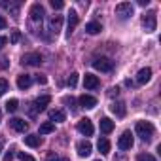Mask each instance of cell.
Segmentation results:
<instances>
[{
    "label": "cell",
    "instance_id": "cell-1",
    "mask_svg": "<svg viewBox=\"0 0 161 161\" xmlns=\"http://www.w3.org/2000/svg\"><path fill=\"white\" fill-rule=\"evenodd\" d=\"M135 129H136V135H138L144 142H150V140H152V136H153V131H155V129H153V125H152L150 121H138Z\"/></svg>",
    "mask_w": 161,
    "mask_h": 161
},
{
    "label": "cell",
    "instance_id": "cell-2",
    "mask_svg": "<svg viewBox=\"0 0 161 161\" xmlns=\"http://www.w3.org/2000/svg\"><path fill=\"white\" fill-rule=\"evenodd\" d=\"M142 25L146 29V32H153L157 29V14L155 12H148L144 17H142Z\"/></svg>",
    "mask_w": 161,
    "mask_h": 161
},
{
    "label": "cell",
    "instance_id": "cell-3",
    "mask_svg": "<svg viewBox=\"0 0 161 161\" xmlns=\"http://www.w3.org/2000/svg\"><path fill=\"white\" fill-rule=\"evenodd\" d=\"M93 68L101 70V72H112L114 68V61H110L108 57H97L93 61Z\"/></svg>",
    "mask_w": 161,
    "mask_h": 161
},
{
    "label": "cell",
    "instance_id": "cell-4",
    "mask_svg": "<svg viewBox=\"0 0 161 161\" xmlns=\"http://www.w3.org/2000/svg\"><path fill=\"white\" fill-rule=\"evenodd\" d=\"M44 15H46L44 6H42V4H32V8H31V21H32L34 25H42Z\"/></svg>",
    "mask_w": 161,
    "mask_h": 161
},
{
    "label": "cell",
    "instance_id": "cell-5",
    "mask_svg": "<svg viewBox=\"0 0 161 161\" xmlns=\"http://www.w3.org/2000/svg\"><path fill=\"white\" fill-rule=\"evenodd\" d=\"M78 131L82 133L84 136H91L93 133H95V127H93V123H91V119H87V118H84V119H80L78 121Z\"/></svg>",
    "mask_w": 161,
    "mask_h": 161
},
{
    "label": "cell",
    "instance_id": "cell-6",
    "mask_svg": "<svg viewBox=\"0 0 161 161\" xmlns=\"http://www.w3.org/2000/svg\"><path fill=\"white\" fill-rule=\"evenodd\" d=\"M116 15H118L119 19L131 17V15H133V6H131V2H121V4H118V6H116Z\"/></svg>",
    "mask_w": 161,
    "mask_h": 161
},
{
    "label": "cell",
    "instance_id": "cell-7",
    "mask_svg": "<svg viewBox=\"0 0 161 161\" xmlns=\"http://www.w3.org/2000/svg\"><path fill=\"white\" fill-rule=\"evenodd\" d=\"M118 148L119 150H131L133 148V135H131V131L121 133V136L118 138Z\"/></svg>",
    "mask_w": 161,
    "mask_h": 161
},
{
    "label": "cell",
    "instance_id": "cell-8",
    "mask_svg": "<svg viewBox=\"0 0 161 161\" xmlns=\"http://www.w3.org/2000/svg\"><path fill=\"white\" fill-rule=\"evenodd\" d=\"M61 25H63V17H61V15H51L49 21H47V31L57 36L59 31H61Z\"/></svg>",
    "mask_w": 161,
    "mask_h": 161
},
{
    "label": "cell",
    "instance_id": "cell-9",
    "mask_svg": "<svg viewBox=\"0 0 161 161\" xmlns=\"http://www.w3.org/2000/svg\"><path fill=\"white\" fill-rule=\"evenodd\" d=\"M21 63L27 64V66H40L42 55H40V53H27V55L21 57Z\"/></svg>",
    "mask_w": 161,
    "mask_h": 161
},
{
    "label": "cell",
    "instance_id": "cell-10",
    "mask_svg": "<svg viewBox=\"0 0 161 161\" xmlns=\"http://www.w3.org/2000/svg\"><path fill=\"white\" fill-rule=\"evenodd\" d=\"M10 127H12L14 131H17V133H25V131L29 129V123H27L25 119H21V118H12V119H10Z\"/></svg>",
    "mask_w": 161,
    "mask_h": 161
},
{
    "label": "cell",
    "instance_id": "cell-11",
    "mask_svg": "<svg viewBox=\"0 0 161 161\" xmlns=\"http://www.w3.org/2000/svg\"><path fill=\"white\" fill-rule=\"evenodd\" d=\"M78 21H80V19H78V14H76L74 10H70V12H68V29H66V36H68V38H70V34L76 31Z\"/></svg>",
    "mask_w": 161,
    "mask_h": 161
},
{
    "label": "cell",
    "instance_id": "cell-12",
    "mask_svg": "<svg viewBox=\"0 0 161 161\" xmlns=\"http://www.w3.org/2000/svg\"><path fill=\"white\" fill-rule=\"evenodd\" d=\"M51 103V97L49 95H42V97H38L34 103H32V106H34V112H42V110H46V106Z\"/></svg>",
    "mask_w": 161,
    "mask_h": 161
},
{
    "label": "cell",
    "instance_id": "cell-13",
    "mask_svg": "<svg viewBox=\"0 0 161 161\" xmlns=\"http://www.w3.org/2000/svg\"><path fill=\"white\" fill-rule=\"evenodd\" d=\"M152 80V68H140L138 70V76H136V84H140V86H144V84H148Z\"/></svg>",
    "mask_w": 161,
    "mask_h": 161
},
{
    "label": "cell",
    "instance_id": "cell-14",
    "mask_svg": "<svg viewBox=\"0 0 161 161\" xmlns=\"http://www.w3.org/2000/svg\"><path fill=\"white\" fill-rule=\"evenodd\" d=\"M84 86H86V89H97V87L101 86V82H99V78H97V76H93V74H86V76H84Z\"/></svg>",
    "mask_w": 161,
    "mask_h": 161
},
{
    "label": "cell",
    "instance_id": "cell-15",
    "mask_svg": "<svg viewBox=\"0 0 161 161\" xmlns=\"http://www.w3.org/2000/svg\"><path fill=\"white\" fill-rule=\"evenodd\" d=\"M91 150H93V146H91V142H89V140H82V142H78V155H80V157H87V155L91 153Z\"/></svg>",
    "mask_w": 161,
    "mask_h": 161
},
{
    "label": "cell",
    "instance_id": "cell-16",
    "mask_svg": "<svg viewBox=\"0 0 161 161\" xmlns=\"http://www.w3.org/2000/svg\"><path fill=\"white\" fill-rule=\"evenodd\" d=\"M32 84V76L31 74H19L17 76V87L19 89H29Z\"/></svg>",
    "mask_w": 161,
    "mask_h": 161
},
{
    "label": "cell",
    "instance_id": "cell-17",
    "mask_svg": "<svg viewBox=\"0 0 161 161\" xmlns=\"http://www.w3.org/2000/svg\"><path fill=\"white\" fill-rule=\"evenodd\" d=\"M78 103H80V106H82V108H95L97 106V99L91 97V95H82Z\"/></svg>",
    "mask_w": 161,
    "mask_h": 161
},
{
    "label": "cell",
    "instance_id": "cell-18",
    "mask_svg": "<svg viewBox=\"0 0 161 161\" xmlns=\"http://www.w3.org/2000/svg\"><path fill=\"white\" fill-rule=\"evenodd\" d=\"M101 131H103L104 135L112 133V131H114V121H112L110 118H103V119H101Z\"/></svg>",
    "mask_w": 161,
    "mask_h": 161
},
{
    "label": "cell",
    "instance_id": "cell-19",
    "mask_svg": "<svg viewBox=\"0 0 161 161\" xmlns=\"http://www.w3.org/2000/svg\"><path fill=\"white\" fill-rule=\"evenodd\" d=\"M110 110H112V114H116L118 118H123V116H125V112H127L123 103H114V104L110 106Z\"/></svg>",
    "mask_w": 161,
    "mask_h": 161
},
{
    "label": "cell",
    "instance_id": "cell-20",
    "mask_svg": "<svg viewBox=\"0 0 161 161\" xmlns=\"http://www.w3.org/2000/svg\"><path fill=\"white\" fill-rule=\"evenodd\" d=\"M86 31H87V34H99V32L103 31V27H101V23L91 21V23H87V25H86Z\"/></svg>",
    "mask_w": 161,
    "mask_h": 161
},
{
    "label": "cell",
    "instance_id": "cell-21",
    "mask_svg": "<svg viewBox=\"0 0 161 161\" xmlns=\"http://www.w3.org/2000/svg\"><path fill=\"white\" fill-rule=\"evenodd\" d=\"M64 112L63 110H49V119H51V123H55V121H64Z\"/></svg>",
    "mask_w": 161,
    "mask_h": 161
},
{
    "label": "cell",
    "instance_id": "cell-22",
    "mask_svg": "<svg viewBox=\"0 0 161 161\" xmlns=\"http://www.w3.org/2000/svg\"><path fill=\"white\" fill-rule=\"evenodd\" d=\"M25 144L31 146V148H38L40 146V136L38 135H27L25 136Z\"/></svg>",
    "mask_w": 161,
    "mask_h": 161
},
{
    "label": "cell",
    "instance_id": "cell-23",
    "mask_svg": "<svg viewBox=\"0 0 161 161\" xmlns=\"http://www.w3.org/2000/svg\"><path fill=\"white\" fill-rule=\"evenodd\" d=\"M97 148H99L101 153H110V142H108V138H99Z\"/></svg>",
    "mask_w": 161,
    "mask_h": 161
},
{
    "label": "cell",
    "instance_id": "cell-24",
    "mask_svg": "<svg viewBox=\"0 0 161 161\" xmlns=\"http://www.w3.org/2000/svg\"><path fill=\"white\" fill-rule=\"evenodd\" d=\"M53 131H55V123H51V121H44L40 125V135H47V133H53Z\"/></svg>",
    "mask_w": 161,
    "mask_h": 161
},
{
    "label": "cell",
    "instance_id": "cell-25",
    "mask_svg": "<svg viewBox=\"0 0 161 161\" xmlns=\"http://www.w3.org/2000/svg\"><path fill=\"white\" fill-rule=\"evenodd\" d=\"M17 108H19V101H17V99H10V101L6 103V110H8V112H15Z\"/></svg>",
    "mask_w": 161,
    "mask_h": 161
},
{
    "label": "cell",
    "instance_id": "cell-26",
    "mask_svg": "<svg viewBox=\"0 0 161 161\" xmlns=\"http://www.w3.org/2000/svg\"><path fill=\"white\" fill-rule=\"evenodd\" d=\"M66 84H68V87H70V89H72V87H76V84H78V74H76V72H72V74L68 76Z\"/></svg>",
    "mask_w": 161,
    "mask_h": 161
},
{
    "label": "cell",
    "instance_id": "cell-27",
    "mask_svg": "<svg viewBox=\"0 0 161 161\" xmlns=\"http://www.w3.org/2000/svg\"><path fill=\"white\" fill-rule=\"evenodd\" d=\"M46 161H66L64 157H61L59 153H55V152H49L47 153V157H46Z\"/></svg>",
    "mask_w": 161,
    "mask_h": 161
},
{
    "label": "cell",
    "instance_id": "cell-28",
    "mask_svg": "<svg viewBox=\"0 0 161 161\" xmlns=\"http://www.w3.org/2000/svg\"><path fill=\"white\" fill-rule=\"evenodd\" d=\"M136 161H157L152 153H138L136 155Z\"/></svg>",
    "mask_w": 161,
    "mask_h": 161
},
{
    "label": "cell",
    "instance_id": "cell-29",
    "mask_svg": "<svg viewBox=\"0 0 161 161\" xmlns=\"http://www.w3.org/2000/svg\"><path fill=\"white\" fill-rule=\"evenodd\" d=\"M19 40H21V32H19V31H12V36H10V42H12V44H17Z\"/></svg>",
    "mask_w": 161,
    "mask_h": 161
},
{
    "label": "cell",
    "instance_id": "cell-30",
    "mask_svg": "<svg viewBox=\"0 0 161 161\" xmlns=\"http://www.w3.org/2000/svg\"><path fill=\"white\" fill-rule=\"evenodd\" d=\"M6 91H8V82H6L4 78H0V97H2Z\"/></svg>",
    "mask_w": 161,
    "mask_h": 161
},
{
    "label": "cell",
    "instance_id": "cell-31",
    "mask_svg": "<svg viewBox=\"0 0 161 161\" xmlns=\"http://www.w3.org/2000/svg\"><path fill=\"white\" fill-rule=\"evenodd\" d=\"M49 4H51V8H53V10H61V8L64 6V2H63V0H51Z\"/></svg>",
    "mask_w": 161,
    "mask_h": 161
},
{
    "label": "cell",
    "instance_id": "cell-32",
    "mask_svg": "<svg viewBox=\"0 0 161 161\" xmlns=\"http://www.w3.org/2000/svg\"><path fill=\"white\" fill-rule=\"evenodd\" d=\"M17 157H19L21 161H34V157H32V155H29V153H25V152H19V153H17Z\"/></svg>",
    "mask_w": 161,
    "mask_h": 161
},
{
    "label": "cell",
    "instance_id": "cell-33",
    "mask_svg": "<svg viewBox=\"0 0 161 161\" xmlns=\"http://www.w3.org/2000/svg\"><path fill=\"white\" fill-rule=\"evenodd\" d=\"M36 82H38V84H40V86H44V84H46V82H47V78H46V76H44V74H36Z\"/></svg>",
    "mask_w": 161,
    "mask_h": 161
},
{
    "label": "cell",
    "instance_id": "cell-34",
    "mask_svg": "<svg viewBox=\"0 0 161 161\" xmlns=\"http://www.w3.org/2000/svg\"><path fill=\"white\" fill-rule=\"evenodd\" d=\"M8 27V21H6V17L4 15H0V29H6Z\"/></svg>",
    "mask_w": 161,
    "mask_h": 161
},
{
    "label": "cell",
    "instance_id": "cell-35",
    "mask_svg": "<svg viewBox=\"0 0 161 161\" xmlns=\"http://www.w3.org/2000/svg\"><path fill=\"white\" fill-rule=\"evenodd\" d=\"M12 159H14V150H10V152L4 155V161H12Z\"/></svg>",
    "mask_w": 161,
    "mask_h": 161
},
{
    "label": "cell",
    "instance_id": "cell-36",
    "mask_svg": "<svg viewBox=\"0 0 161 161\" xmlns=\"http://www.w3.org/2000/svg\"><path fill=\"white\" fill-rule=\"evenodd\" d=\"M6 44H8V38H6V36H0V49H2Z\"/></svg>",
    "mask_w": 161,
    "mask_h": 161
},
{
    "label": "cell",
    "instance_id": "cell-37",
    "mask_svg": "<svg viewBox=\"0 0 161 161\" xmlns=\"http://www.w3.org/2000/svg\"><path fill=\"white\" fill-rule=\"evenodd\" d=\"M6 66H8V59L2 57V59H0V68H6Z\"/></svg>",
    "mask_w": 161,
    "mask_h": 161
},
{
    "label": "cell",
    "instance_id": "cell-38",
    "mask_svg": "<svg viewBox=\"0 0 161 161\" xmlns=\"http://www.w3.org/2000/svg\"><path fill=\"white\" fill-rule=\"evenodd\" d=\"M138 4H140V6H148V4H150V0H138Z\"/></svg>",
    "mask_w": 161,
    "mask_h": 161
},
{
    "label": "cell",
    "instance_id": "cell-39",
    "mask_svg": "<svg viewBox=\"0 0 161 161\" xmlns=\"http://www.w3.org/2000/svg\"><path fill=\"white\" fill-rule=\"evenodd\" d=\"M2 150H4V138L0 136V153H2Z\"/></svg>",
    "mask_w": 161,
    "mask_h": 161
},
{
    "label": "cell",
    "instance_id": "cell-40",
    "mask_svg": "<svg viewBox=\"0 0 161 161\" xmlns=\"http://www.w3.org/2000/svg\"><path fill=\"white\" fill-rule=\"evenodd\" d=\"M110 95H112V97L118 95V87H112V89H110Z\"/></svg>",
    "mask_w": 161,
    "mask_h": 161
},
{
    "label": "cell",
    "instance_id": "cell-41",
    "mask_svg": "<svg viewBox=\"0 0 161 161\" xmlns=\"http://www.w3.org/2000/svg\"><path fill=\"white\" fill-rule=\"evenodd\" d=\"M0 121H2V110H0Z\"/></svg>",
    "mask_w": 161,
    "mask_h": 161
},
{
    "label": "cell",
    "instance_id": "cell-42",
    "mask_svg": "<svg viewBox=\"0 0 161 161\" xmlns=\"http://www.w3.org/2000/svg\"><path fill=\"white\" fill-rule=\"evenodd\" d=\"M95 161H101V159H95Z\"/></svg>",
    "mask_w": 161,
    "mask_h": 161
}]
</instances>
